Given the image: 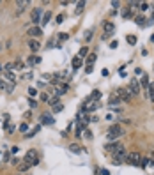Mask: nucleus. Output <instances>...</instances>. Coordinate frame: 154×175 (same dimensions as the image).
<instances>
[{
    "label": "nucleus",
    "instance_id": "1",
    "mask_svg": "<svg viewBox=\"0 0 154 175\" xmlns=\"http://www.w3.org/2000/svg\"><path fill=\"white\" fill-rule=\"evenodd\" d=\"M124 135V127L122 126H119V124H114V126H110L108 127V131H106V136H108V140L110 142H115L117 138H121Z\"/></svg>",
    "mask_w": 154,
    "mask_h": 175
},
{
    "label": "nucleus",
    "instance_id": "2",
    "mask_svg": "<svg viewBox=\"0 0 154 175\" xmlns=\"http://www.w3.org/2000/svg\"><path fill=\"white\" fill-rule=\"evenodd\" d=\"M41 18H43V7H35L30 14V21L34 25H41Z\"/></svg>",
    "mask_w": 154,
    "mask_h": 175
},
{
    "label": "nucleus",
    "instance_id": "3",
    "mask_svg": "<svg viewBox=\"0 0 154 175\" xmlns=\"http://www.w3.org/2000/svg\"><path fill=\"white\" fill-rule=\"evenodd\" d=\"M128 89H129V92H131L133 96H138V94L142 92V87H140V83H138L137 78H131V80H129V87H128Z\"/></svg>",
    "mask_w": 154,
    "mask_h": 175
},
{
    "label": "nucleus",
    "instance_id": "4",
    "mask_svg": "<svg viewBox=\"0 0 154 175\" xmlns=\"http://www.w3.org/2000/svg\"><path fill=\"white\" fill-rule=\"evenodd\" d=\"M115 94L119 96V99H121V101H131V97H133V94H131V92H129V89H126V87H121Z\"/></svg>",
    "mask_w": 154,
    "mask_h": 175
},
{
    "label": "nucleus",
    "instance_id": "5",
    "mask_svg": "<svg viewBox=\"0 0 154 175\" xmlns=\"http://www.w3.org/2000/svg\"><path fill=\"white\" fill-rule=\"evenodd\" d=\"M126 156H128V152H126L124 147H122L119 152L114 154V165H122V163H126Z\"/></svg>",
    "mask_w": 154,
    "mask_h": 175
},
{
    "label": "nucleus",
    "instance_id": "6",
    "mask_svg": "<svg viewBox=\"0 0 154 175\" xmlns=\"http://www.w3.org/2000/svg\"><path fill=\"white\" fill-rule=\"evenodd\" d=\"M140 159H142V154H140V152H137V151L128 152V156H126V163H131V165H138V163H140Z\"/></svg>",
    "mask_w": 154,
    "mask_h": 175
},
{
    "label": "nucleus",
    "instance_id": "7",
    "mask_svg": "<svg viewBox=\"0 0 154 175\" xmlns=\"http://www.w3.org/2000/svg\"><path fill=\"white\" fill-rule=\"evenodd\" d=\"M105 149H106V152H110V154L114 156L115 152H119V151L122 149V143H119V142H110V143L105 145Z\"/></svg>",
    "mask_w": 154,
    "mask_h": 175
},
{
    "label": "nucleus",
    "instance_id": "8",
    "mask_svg": "<svg viewBox=\"0 0 154 175\" xmlns=\"http://www.w3.org/2000/svg\"><path fill=\"white\" fill-rule=\"evenodd\" d=\"M25 161H27V163H30L32 166H35V165H39V158H37V154H35V151H28V152L25 154Z\"/></svg>",
    "mask_w": 154,
    "mask_h": 175
},
{
    "label": "nucleus",
    "instance_id": "9",
    "mask_svg": "<svg viewBox=\"0 0 154 175\" xmlns=\"http://www.w3.org/2000/svg\"><path fill=\"white\" fill-rule=\"evenodd\" d=\"M135 23L138 25V27H149V25H153V19H147V18H144V16H137L135 18Z\"/></svg>",
    "mask_w": 154,
    "mask_h": 175
},
{
    "label": "nucleus",
    "instance_id": "10",
    "mask_svg": "<svg viewBox=\"0 0 154 175\" xmlns=\"http://www.w3.org/2000/svg\"><path fill=\"white\" fill-rule=\"evenodd\" d=\"M103 28H105V37H106V39H108V35H112V34L115 32V25H114V21H106Z\"/></svg>",
    "mask_w": 154,
    "mask_h": 175
},
{
    "label": "nucleus",
    "instance_id": "11",
    "mask_svg": "<svg viewBox=\"0 0 154 175\" xmlns=\"http://www.w3.org/2000/svg\"><path fill=\"white\" fill-rule=\"evenodd\" d=\"M30 5V2L28 0H20V2H16V7H18V14H21L27 7Z\"/></svg>",
    "mask_w": 154,
    "mask_h": 175
},
{
    "label": "nucleus",
    "instance_id": "12",
    "mask_svg": "<svg viewBox=\"0 0 154 175\" xmlns=\"http://www.w3.org/2000/svg\"><path fill=\"white\" fill-rule=\"evenodd\" d=\"M28 35L39 37V35H43V28H41V27H30V28H28Z\"/></svg>",
    "mask_w": 154,
    "mask_h": 175
},
{
    "label": "nucleus",
    "instance_id": "13",
    "mask_svg": "<svg viewBox=\"0 0 154 175\" xmlns=\"http://www.w3.org/2000/svg\"><path fill=\"white\" fill-rule=\"evenodd\" d=\"M41 122H43L44 126H51V124H53V117H51L50 113H43V115H41Z\"/></svg>",
    "mask_w": 154,
    "mask_h": 175
},
{
    "label": "nucleus",
    "instance_id": "14",
    "mask_svg": "<svg viewBox=\"0 0 154 175\" xmlns=\"http://www.w3.org/2000/svg\"><path fill=\"white\" fill-rule=\"evenodd\" d=\"M28 48H30V50L35 53V51L41 48V44H39V41H35V39H30V41H28Z\"/></svg>",
    "mask_w": 154,
    "mask_h": 175
},
{
    "label": "nucleus",
    "instance_id": "15",
    "mask_svg": "<svg viewBox=\"0 0 154 175\" xmlns=\"http://www.w3.org/2000/svg\"><path fill=\"white\" fill-rule=\"evenodd\" d=\"M108 103H110V106L114 108V106H117V104H119V103H122V101L119 99V96H117V94H112V96H110V99H108Z\"/></svg>",
    "mask_w": 154,
    "mask_h": 175
},
{
    "label": "nucleus",
    "instance_id": "16",
    "mask_svg": "<svg viewBox=\"0 0 154 175\" xmlns=\"http://www.w3.org/2000/svg\"><path fill=\"white\" fill-rule=\"evenodd\" d=\"M149 83H151V81H149V76H147V74H142V78H140V85L147 90V89H149Z\"/></svg>",
    "mask_w": 154,
    "mask_h": 175
},
{
    "label": "nucleus",
    "instance_id": "17",
    "mask_svg": "<svg viewBox=\"0 0 154 175\" xmlns=\"http://www.w3.org/2000/svg\"><path fill=\"white\" fill-rule=\"evenodd\" d=\"M50 19H51V12H50V11H46V12L43 14V18H41V25L44 27V25H46V23H48Z\"/></svg>",
    "mask_w": 154,
    "mask_h": 175
},
{
    "label": "nucleus",
    "instance_id": "18",
    "mask_svg": "<svg viewBox=\"0 0 154 175\" xmlns=\"http://www.w3.org/2000/svg\"><path fill=\"white\" fill-rule=\"evenodd\" d=\"M82 64H83V58H80V57L76 55V57L73 58V67H74V69H78V67H80Z\"/></svg>",
    "mask_w": 154,
    "mask_h": 175
},
{
    "label": "nucleus",
    "instance_id": "19",
    "mask_svg": "<svg viewBox=\"0 0 154 175\" xmlns=\"http://www.w3.org/2000/svg\"><path fill=\"white\" fill-rule=\"evenodd\" d=\"M83 9H85V2H78V4H76L74 12H76V14H82V12H83Z\"/></svg>",
    "mask_w": 154,
    "mask_h": 175
},
{
    "label": "nucleus",
    "instance_id": "20",
    "mask_svg": "<svg viewBox=\"0 0 154 175\" xmlns=\"http://www.w3.org/2000/svg\"><path fill=\"white\" fill-rule=\"evenodd\" d=\"M78 57H80V58H83V57H89V48H87V46L80 48V51H78Z\"/></svg>",
    "mask_w": 154,
    "mask_h": 175
},
{
    "label": "nucleus",
    "instance_id": "21",
    "mask_svg": "<svg viewBox=\"0 0 154 175\" xmlns=\"http://www.w3.org/2000/svg\"><path fill=\"white\" fill-rule=\"evenodd\" d=\"M98 99H101V92H99V90H94V92L90 94L89 101H98Z\"/></svg>",
    "mask_w": 154,
    "mask_h": 175
},
{
    "label": "nucleus",
    "instance_id": "22",
    "mask_svg": "<svg viewBox=\"0 0 154 175\" xmlns=\"http://www.w3.org/2000/svg\"><path fill=\"white\" fill-rule=\"evenodd\" d=\"M51 110H53L55 113H60V112L64 110V104H62V103H57V104H53V106H51Z\"/></svg>",
    "mask_w": 154,
    "mask_h": 175
},
{
    "label": "nucleus",
    "instance_id": "23",
    "mask_svg": "<svg viewBox=\"0 0 154 175\" xmlns=\"http://www.w3.org/2000/svg\"><path fill=\"white\" fill-rule=\"evenodd\" d=\"M69 151L73 152V154H82V149L76 145V143H73V145H69Z\"/></svg>",
    "mask_w": 154,
    "mask_h": 175
},
{
    "label": "nucleus",
    "instance_id": "24",
    "mask_svg": "<svg viewBox=\"0 0 154 175\" xmlns=\"http://www.w3.org/2000/svg\"><path fill=\"white\" fill-rule=\"evenodd\" d=\"M30 166H32V165L25 161V163H21V165H18V170H20V172H27V170H28Z\"/></svg>",
    "mask_w": 154,
    "mask_h": 175
},
{
    "label": "nucleus",
    "instance_id": "25",
    "mask_svg": "<svg viewBox=\"0 0 154 175\" xmlns=\"http://www.w3.org/2000/svg\"><path fill=\"white\" fill-rule=\"evenodd\" d=\"M147 92H149V99H151V101H154V83H149Z\"/></svg>",
    "mask_w": 154,
    "mask_h": 175
},
{
    "label": "nucleus",
    "instance_id": "26",
    "mask_svg": "<svg viewBox=\"0 0 154 175\" xmlns=\"http://www.w3.org/2000/svg\"><path fill=\"white\" fill-rule=\"evenodd\" d=\"M39 62H41L39 57H30V58H28V66H35V64H39Z\"/></svg>",
    "mask_w": 154,
    "mask_h": 175
},
{
    "label": "nucleus",
    "instance_id": "27",
    "mask_svg": "<svg viewBox=\"0 0 154 175\" xmlns=\"http://www.w3.org/2000/svg\"><path fill=\"white\" fill-rule=\"evenodd\" d=\"M39 129H41V126H37V127H34V129H32V131H30V133H28V135H25V138H27V140H28V138H32V136H35V133H37V131H39Z\"/></svg>",
    "mask_w": 154,
    "mask_h": 175
},
{
    "label": "nucleus",
    "instance_id": "28",
    "mask_svg": "<svg viewBox=\"0 0 154 175\" xmlns=\"http://www.w3.org/2000/svg\"><path fill=\"white\" fill-rule=\"evenodd\" d=\"M138 9L144 12V11H147V9H149V4H147V2H138Z\"/></svg>",
    "mask_w": 154,
    "mask_h": 175
},
{
    "label": "nucleus",
    "instance_id": "29",
    "mask_svg": "<svg viewBox=\"0 0 154 175\" xmlns=\"http://www.w3.org/2000/svg\"><path fill=\"white\" fill-rule=\"evenodd\" d=\"M96 58H98V57H96V53H90V55L87 57V62H89V66H92V64L96 62Z\"/></svg>",
    "mask_w": 154,
    "mask_h": 175
},
{
    "label": "nucleus",
    "instance_id": "30",
    "mask_svg": "<svg viewBox=\"0 0 154 175\" xmlns=\"http://www.w3.org/2000/svg\"><path fill=\"white\" fill-rule=\"evenodd\" d=\"M92 34H94V30H92V28H89V30L85 32V41H90V39H92Z\"/></svg>",
    "mask_w": 154,
    "mask_h": 175
},
{
    "label": "nucleus",
    "instance_id": "31",
    "mask_svg": "<svg viewBox=\"0 0 154 175\" xmlns=\"http://www.w3.org/2000/svg\"><path fill=\"white\" fill-rule=\"evenodd\" d=\"M14 78H16V76H14L12 73H5V80H7V81H11V83H14Z\"/></svg>",
    "mask_w": 154,
    "mask_h": 175
},
{
    "label": "nucleus",
    "instance_id": "32",
    "mask_svg": "<svg viewBox=\"0 0 154 175\" xmlns=\"http://www.w3.org/2000/svg\"><path fill=\"white\" fill-rule=\"evenodd\" d=\"M129 16H131V9L128 7V9H124V11H122V18H126V19H128Z\"/></svg>",
    "mask_w": 154,
    "mask_h": 175
},
{
    "label": "nucleus",
    "instance_id": "33",
    "mask_svg": "<svg viewBox=\"0 0 154 175\" xmlns=\"http://www.w3.org/2000/svg\"><path fill=\"white\" fill-rule=\"evenodd\" d=\"M128 42H129L131 46H135V44H137V37H135V35H128Z\"/></svg>",
    "mask_w": 154,
    "mask_h": 175
},
{
    "label": "nucleus",
    "instance_id": "34",
    "mask_svg": "<svg viewBox=\"0 0 154 175\" xmlns=\"http://www.w3.org/2000/svg\"><path fill=\"white\" fill-rule=\"evenodd\" d=\"M14 67H16V64H12V62H7V64H5V69H7V73H11Z\"/></svg>",
    "mask_w": 154,
    "mask_h": 175
},
{
    "label": "nucleus",
    "instance_id": "35",
    "mask_svg": "<svg viewBox=\"0 0 154 175\" xmlns=\"http://www.w3.org/2000/svg\"><path fill=\"white\" fill-rule=\"evenodd\" d=\"M83 135H85V138H87V140H92V131H90V129H87V127H85Z\"/></svg>",
    "mask_w": 154,
    "mask_h": 175
},
{
    "label": "nucleus",
    "instance_id": "36",
    "mask_svg": "<svg viewBox=\"0 0 154 175\" xmlns=\"http://www.w3.org/2000/svg\"><path fill=\"white\" fill-rule=\"evenodd\" d=\"M147 165H149V159H145V158H142V159H140V163H138V166H142V168H145Z\"/></svg>",
    "mask_w": 154,
    "mask_h": 175
},
{
    "label": "nucleus",
    "instance_id": "37",
    "mask_svg": "<svg viewBox=\"0 0 154 175\" xmlns=\"http://www.w3.org/2000/svg\"><path fill=\"white\" fill-rule=\"evenodd\" d=\"M20 131H21V133H27V131H28V124H27V122H23V124L20 126Z\"/></svg>",
    "mask_w": 154,
    "mask_h": 175
},
{
    "label": "nucleus",
    "instance_id": "38",
    "mask_svg": "<svg viewBox=\"0 0 154 175\" xmlns=\"http://www.w3.org/2000/svg\"><path fill=\"white\" fill-rule=\"evenodd\" d=\"M27 92H28V96H30V99H32L34 96H37V90H35V89H28Z\"/></svg>",
    "mask_w": 154,
    "mask_h": 175
},
{
    "label": "nucleus",
    "instance_id": "39",
    "mask_svg": "<svg viewBox=\"0 0 154 175\" xmlns=\"http://www.w3.org/2000/svg\"><path fill=\"white\" fill-rule=\"evenodd\" d=\"M59 39H60V41H66V39H67V34H66V32H60V34H59Z\"/></svg>",
    "mask_w": 154,
    "mask_h": 175
},
{
    "label": "nucleus",
    "instance_id": "40",
    "mask_svg": "<svg viewBox=\"0 0 154 175\" xmlns=\"http://www.w3.org/2000/svg\"><path fill=\"white\" fill-rule=\"evenodd\" d=\"M18 151H20V147H18V145H14V147H11V149H9V152H11V154H16Z\"/></svg>",
    "mask_w": 154,
    "mask_h": 175
},
{
    "label": "nucleus",
    "instance_id": "41",
    "mask_svg": "<svg viewBox=\"0 0 154 175\" xmlns=\"http://www.w3.org/2000/svg\"><path fill=\"white\" fill-rule=\"evenodd\" d=\"M2 161H5V163H7V161H11V158H9V154H7V152H4V154H2Z\"/></svg>",
    "mask_w": 154,
    "mask_h": 175
},
{
    "label": "nucleus",
    "instance_id": "42",
    "mask_svg": "<svg viewBox=\"0 0 154 175\" xmlns=\"http://www.w3.org/2000/svg\"><path fill=\"white\" fill-rule=\"evenodd\" d=\"M9 163H11L12 166H18V165H20V161H18L16 158H11V161H9Z\"/></svg>",
    "mask_w": 154,
    "mask_h": 175
},
{
    "label": "nucleus",
    "instance_id": "43",
    "mask_svg": "<svg viewBox=\"0 0 154 175\" xmlns=\"http://www.w3.org/2000/svg\"><path fill=\"white\" fill-rule=\"evenodd\" d=\"M28 106H30V108H35V106H37V103H35L34 99H28Z\"/></svg>",
    "mask_w": 154,
    "mask_h": 175
},
{
    "label": "nucleus",
    "instance_id": "44",
    "mask_svg": "<svg viewBox=\"0 0 154 175\" xmlns=\"http://www.w3.org/2000/svg\"><path fill=\"white\" fill-rule=\"evenodd\" d=\"M119 5H121V2H117V0L112 2V7H114V9H119Z\"/></svg>",
    "mask_w": 154,
    "mask_h": 175
},
{
    "label": "nucleus",
    "instance_id": "45",
    "mask_svg": "<svg viewBox=\"0 0 154 175\" xmlns=\"http://www.w3.org/2000/svg\"><path fill=\"white\" fill-rule=\"evenodd\" d=\"M62 21H64V14H59L57 16V23H62Z\"/></svg>",
    "mask_w": 154,
    "mask_h": 175
},
{
    "label": "nucleus",
    "instance_id": "46",
    "mask_svg": "<svg viewBox=\"0 0 154 175\" xmlns=\"http://www.w3.org/2000/svg\"><path fill=\"white\" fill-rule=\"evenodd\" d=\"M117 46H119V42H117V41H112V42H110V48H112V50H114V48H117Z\"/></svg>",
    "mask_w": 154,
    "mask_h": 175
},
{
    "label": "nucleus",
    "instance_id": "47",
    "mask_svg": "<svg viewBox=\"0 0 154 175\" xmlns=\"http://www.w3.org/2000/svg\"><path fill=\"white\" fill-rule=\"evenodd\" d=\"M23 67H25L23 62H16V69H23Z\"/></svg>",
    "mask_w": 154,
    "mask_h": 175
},
{
    "label": "nucleus",
    "instance_id": "48",
    "mask_svg": "<svg viewBox=\"0 0 154 175\" xmlns=\"http://www.w3.org/2000/svg\"><path fill=\"white\" fill-rule=\"evenodd\" d=\"M7 133H9V135L14 133V126H7Z\"/></svg>",
    "mask_w": 154,
    "mask_h": 175
},
{
    "label": "nucleus",
    "instance_id": "49",
    "mask_svg": "<svg viewBox=\"0 0 154 175\" xmlns=\"http://www.w3.org/2000/svg\"><path fill=\"white\" fill-rule=\"evenodd\" d=\"M41 99H43V101H50V97H48L46 94H41Z\"/></svg>",
    "mask_w": 154,
    "mask_h": 175
},
{
    "label": "nucleus",
    "instance_id": "50",
    "mask_svg": "<svg viewBox=\"0 0 154 175\" xmlns=\"http://www.w3.org/2000/svg\"><path fill=\"white\" fill-rule=\"evenodd\" d=\"M85 73H89V74H90V73H92V66H87V69H85Z\"/></svg>",
    "mask_w": 154,
    "mask_h": 175
},
{
    "label": "nucleus",
    "instance_id": "51",
    "mask_svg": "<svg viewBox=\"0 0 154 175\" xmlns=\"http://www.w3.org/2000/svg\"><path fill=\"white\" fill-rule=\"evenodd\" d=\"M99 174H101V175H110V174H108V170H99Z\"/></svg>",
    "mask_w": 154,
    "mask_h": 175
},
{
    "label": "nucleus",
    "instance_id": "52",
    "mask_svg": "<svg viewBox=\"0 0 154 175\" xmlns=\"http://www.w3.org/2000/svg\"><path fill=\"white\" fill-rule=\"evenodd\" d=\"M151 41H153V42H154V34H153V37H151Z\"/></svg>",
    "mask_w": 154,
    "mask_h": 175
},
{
    "label": "nucleus",
    "instance_id": "53",
    "mask_svg": "<svg viewBox=\"0 0 154 175\" xmlns=\"http://www.w3.org/2000/svg\"><path fill=\"white\" fill-rule=\"evenodd\" d=\"M0 71H2V64H0Z\"/></svg>",
    "mask_w": 154,
    "mask_h": 175
}]
</instances>
